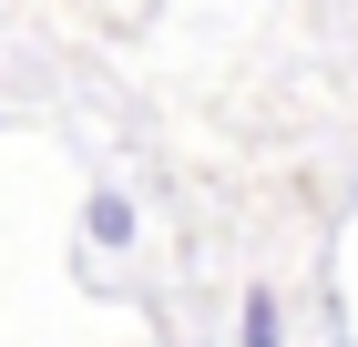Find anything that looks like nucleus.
I'll return each mask as SVG.
<instances>
[{"label":"nucleus","mask_w":358,"mask_h":347,"mask_svg":"<svg viewBox=\"0 0 358 347\" xmlns=\"http://www.w3.org/2000/svg\"><path fill=\"white\" fill-rule=\"evenodd\" d=\"M83 235H92V245H103V256H123V245H134V235H143V225H134V205H123V194H113V184H103V194H92V205H83Z\"/></svg>","instance_id":"1"},{"label":"nucleus","mask_w":358,"mask_h":347,"mask_svg":"<svg viewBox=\"0 0 358 347\" xmlns=\"http://www.w3.org/2000/svg\"><path fill=\"white\" fill-rule=\"evenodd\" d=\"M236 347H287V317H276V296H266V286L246 296V317H236Z\"/></svg>","instance_id":"2"}]
</instances>
